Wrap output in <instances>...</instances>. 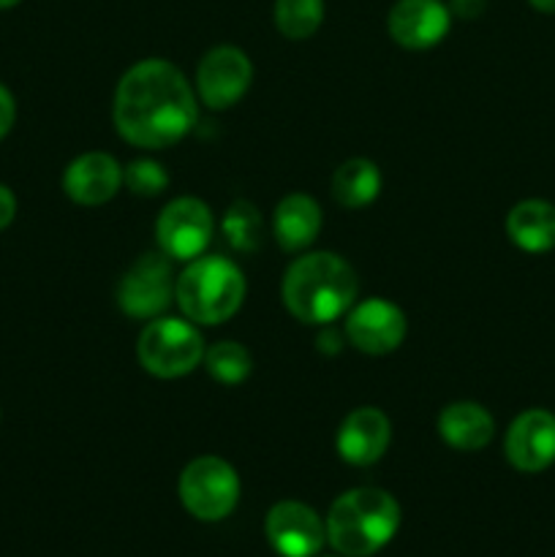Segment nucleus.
<instances>
[{
    "instance_id": "1",
    "label": "nucleus",
    "mask_w": 555,
    "mask_h": 557,
    "mask_svg": "<svg viewBox=\"0 0 555 557\" xmlns=\"http://www.w3.org/2000/svg\"><path fill=\"white\" fill-rule=\"evenodd\" d=\"M199 103L183 71L163 58L131 65L114 90V128L141 150L172 147L194 128Z\"/></svg>"
},
{
    "instance_id": "2",
    "label": "nucleus",
    "mask_w": 555,
    "mask_h": 557,
    "mask_svg": "<svg viewBox=\"0 0 555 557\" xmlns=\"http://www.w3.org/2000/svg\"><path fill=\"white\" fill-rule=\"evenodd\" d=\"M357 272L343 256L319 250L299 256L283 275V305L303 324L326 326L348 313L357 299Z\"/></svg>"
},
{
    "instance_id": "3",
    "label": "nucleus",
    "mask_w": 555,
    "mask_h": 557,
    "mask_svg": "<svg viewBox=\"0 0 555 557\" xmlns=\"http://www.w3.org/2000/svg\"><path fill=\"white\" fill-rule=\"evenodd\" d=\"M326 542L343 557H368L395 539L400 506L386 490L357 487L343 493L326 515Z\"/></svg>"
},
{
    "instance_id": "4",
    "label": "nucleus",
    "mask_w": 555,
    "mask_h": 557,
    "mask_svg": "<svg viewBox=\"0 0 555 557\" xmlns=\"http://www.w3.org/2000/svg\"><path fill=\"white\" fill-rule=\"evenodd\" d=\"M174 299L194 324H223L245 299L243 270L223 256H199L174 283Z\"/></svg>"
},
{
    "instance_id": "5",
    "label": "nucleus",
    "mask_w": 555,
    "mask_h": 557,
    "mask_svg": "<svg viewBox=\"0 0 555 557\" xmlns=\"http://www.w3.org/2000/svg\"><path fill=\"white\" fill-rule=\"evenodd\" d=\"M136 357L141 368L156 379H180L205 362V341L194 321L158 315L141 330Z\"/></svg>"
},
{
    "instance_id": "6",
    "label": "nucleus",
    "mask_w": 555,
    "mask_h": 557,
    "mask_svg": "<svg viewBox=\"0 0 555 557\" xmlns=\"http://www.w3.org/2000/svg\"><path fill=\"white\" fill-rule=\"evenodd\" d=\"M180 500L196 520H226L239 500L237 471L221 457H196L180 473Z\"/></svg>"
},
{
    "instance_id": "7",
    "label": "nucleus",
    "mask_w": 555,
    "mask_h": 557,
    "mask_svg": "<svg viewBox=\"0 0 555 557\" xmlns=\"http://www.w3.org/2000/svg\"><path fill=\"white\" fill-rule=\"evenodd\" d=\"M212 232H215V218H212L210 207L194 196H180V199L169 201L156 223L161 253L174 261H194L205 256Z\"/></svg>"
},
{
    "instance_id": "8",
    "label": "nucleus",
    "mask_w": 555,
    "mask_h": 557,
    "mask_svg": "<svg viewBox=\"0 0 555 557\" xmlns=\"http://www.w3.org/2000/svg\"><path fill=\"white\" fill-rule=\"evenodd\" d=\"M172 259L166 253H141L125 270L118 286V305L134 319H158L174 299Z\"/></svg>"
},
{
    "instance_id": "9",
    "label": "nucleus",
    "mask_w": 555,
    "mask_h": 557,
    "mask_svg": "<svg viewBox=\"0 0 555 557\" xmlns=\"http://www.w3.org/2000/svg\"><path fill=\"white\" fill-rule=\"evenodd\" d=\"M250 82H254V63L243 49L229 44L210 49L196 69V90L201 103L215 112L234 107L248 92Z\"/></svg>"
},
{
    "instance_id": "10",
    "label": "nucleus",
    "mask_w": 555,
    "mask_h": 557,
    "mask_svg": "<svg viewBox=\"0 0 555 557\" xmlns=\"http://www.w3.org/2000/svg\"><path fill=\"white\" fill-rule=\"evenodd\" d=\"M408 330L406 313L395 302L381 297L362 299L351 305L346 315V337L357 351L373 354H392L403 343Z\"/></svg>"
},
{
    "instance_id": "11",
    "label": "nucleus",
    "mask_w": 555,
    "mask_h": 557,
    "mask_svg": "<svg viewBox=\"0 0 555 557\" xmlns=\"http://www.w3.org/2000/svg\"><path fill=\"white\" fill-rule=\"evenodd\" d=\"M267 539L283 557H316L326 542V522L299 500H281L267 511Z\"/></svg>"
},
{
    "instance_id": "12",
    "label": "nucleus",
    "mask_w": 555,
    "mask_h": 557,
    "mask_svg": "<svg viewBox=\"0 0 555 557\" xmlns=\"http://www.w3.org/2000/svg\"><path fill=\"white\" fill-rule=\"evenodd\" d=\"M506 460L522 473H539L555 462V413L544 408L522 411L506 430Z\"/></svg>"
},
{
    "instance_id": "13",
    "label": "nucleus",
    "mask_w": 555,
    "mask_h": 557,
    "mask_svg": "<svg viewBox=\"0 0 555 557\" xmlns=\"http://www.w3.org/2000/svg\"><path fill=\"white\" fill-rule=\"evenodd\" d=\"M452 11L444 0H395L386 14V30L403 49H430L444 41Z\"/></svg>"
},
{
    "instance_id": "14",
    "label": "nucleus",
    "mask_w": 555,
    "mask_h": 557,
    "mask_svg": "<svg viewBox=\"0 0 555 557\" xmlns=\"http://www.w3.org/2000/svg\"><path fill=\"white\" fill-rule=\"evenodd\" d=\"M392 441V422L373 406L354 408L337 428V455L348 466H373L386 455Z\"/></svg>"
},
{
    "instance_id": "15",
    "label": "nucleus",
    "mask_w": 555,
    "mask_h": 557,
    "mask_svg": "<svg viewBox=\"0 0 555 557\" xmlns=\"http://www.w3.org/2000/svg\"><path fill=\"white\" fill-rule=\"evenodd\" d=\"M123 185V166L109 152H85L63 174V190L82 207H98L114 199Z\"/></svg>"
},
{
    "instance_id": "16",
    "label": "nucleus",
    "mask_w": 555,
    "mask_h": 557,
    "mask_svg": "<svg viewBox=\"0 0 555 557\" xmlns=\"http://www.w3.org/2000/svg\"><path fill=\"white\" fill-rule=\"evenodd\" d=\"M321 207L316 205L313 196L308 194H288L278 201L275 215H272V234H275L278 245L288 253L303 250L319 237L321 232Z\"/></svg>"
},
{
    "instance_id": "17",
    "label": "nucleus",
    "mask_w": 555,
    "mask_h": 557,
    "mask_svg": "<svg viewBox=\"0 0 555 557\" xmlns=\"http://www.w3.org/2000/svg\"><path fill=\"white\" fill-rule=\"evenodd\" d=\"M439 433L457 451H479L493 441L495 419L479 403H449L439 417Z\"/></svg>"
},
{
    "instance_id": "18",
    "label": "nucleus",
    "mask_w": 555,
    "mask_h": 557,
    "mask_svg": "<svg viewBox=\"0 0 555 557\" xmlns=\"http://www.w3.org/2000/svg\"><path fill=\"white\" fill-rule=\"evenodd\" d=\"M506 234L526 253H547L555 248V205L526 199L506 215Z\"/></svg>"
},
{
    "instance_id": "19",
    "label": "nucleus",
    "mask_w": 555,
    "mask_h": 557,
    "mask_svg": "<svg viewBox=\"0 0 555 557\" xmlns=\"http://www.w3.org/2000/svg\"><path fill=\"white\" fill-rule=\"evenodd\" d=\"M379 190L381 172L368 158H351V161L341 163L332 177V196L337 205L348 207V210L368 207L379 196Z\"/></svg>"
},
{
    "instance_id": "20",
    "label": "nucleus",
    "mask_w": 555,
    "mask_h": 557,
    "mask_svg": "<svg viewBox=\"0 0 555 557\" xmlns=\"http://www.w3.org/2000/svg\"><path fill=\"white\" fill-rule=\"evenodd\" d=\"M272 20L288 41H305L324 22V0H275Z\"/></svg>"
},
{
    "instance_id": "21",
    "label": "nucleus",
    "mask_w": 555,
    "mask_h": 557,
    "mask_svg": "<svg viewBox=\"0 0 555 557\" xmlns=\"http://www.w3.org/2000/svg\"><path fill=\"white\" fill-rule=\"evenodd\" d=\"M221 228L226 234V243L239 253H254L264 243V218H261L259 207L245 199H237L229 207Z\"/></svg>"
},
{
    "instance_id": "22",
    "label": "nucleus",
    "mask_w": 555,
    "mask_h": 557,
    "mask_svg": "<svg viewBox=\"0 0 555 557\" xmlns=\"http://www.w3.org/2000/svg\"><path fill=\"white\" fill-rule=\"evenodd\" d=\"M205 368L207 373L215 381H221V384L237 386L250 375L254 359H250L248 348H245L243 343L221 341L215 343L210 351H205Z\"/></svg>"
},
{
    "instance_id": "23",
    "label": "nucleus",
    "mask_w": 555,
    "mask_h": 557,
    "mask_svg": "<svg viewBox=\"0 0 555 557\" xmlns=\"http://www.w3.org/2000/svg\"><path fill=\"white\" fill-rule=\"evenodd\" d=\"M123 183L134 196H158L169 185V174L158 161L139 158L123 169Z\"/></svg>"
},
{
    "instance_id": "24",
    "label": "nucleus",
    "mask_w": 555,
    "mask_h": 557,
    "mask_svg": "<svg viewBox=\"0 0 555 557\" xmlns=\"http://www.w3.org/2000/svg\"><path fill=\"white\" fill-rule=\"evenodd\" d=\"M14 120H16L14 96H11L9 87L0 82V139H5V136H9V131L14 128Z\"/></svg>"
},
{
    "instance_id": "25",
    "label": "nucleus",
    "mask_w": 555,
    "mask_h": 557,
    "mask_svg": "<svg viewBox=\"0 0 555 557\" xmlns=\"http://www.w3.org/2000/svg\"><path fill=\"white\" fill-rule=\"evenodd\" d=\"M452 16H460V20H477L488 9V0H449Z\"/></svg>"
},
{
    "instance_id": "26",
    "label": "nucleus",
    "mask_w": 555,
    "mask_h": 557,
    "mask_svg": "<svg viewBox=\"0 0 555 557\" xmlns=\"http://www.w3.org/2000/svg\"><path fill=\"white\" fill-rule=\"evenodd\" d=\"M14 215H16L14 194H11V188H5V185L0 183V232L14 221Z\"/></svg>"
},
{
    "instance_id": "27",
    "label": "nucleus",
    "mask_w": 555,
    "mask_h": 557,
    "mask_svg": "<svg viewBox=\"0 0 555 557\" xmlns=\"http://www.w3.org/2000/svg\"><path fill=\"white\" fill-rule=\"evenodd\" d=\"M528 3L542 14H555V0H528Z\"/></svg>"
},
{
    "instance_id": "28",
    "label": "nucleus",
    "mask_w": 555,
    "mask_h": 557,
    "mask_svg": "<svg viewBox=\"0 0 555 557\" xmlns=\"http://www.w3.org/2000/svg\"><path fill=\"white\" fill-rule=\"evenodd\" d=\"M16 3H22V0H0V9H14Z\"/></svg>"
},
{
    "instance_id": "29",
    "label": "nucleus",
    "mask_w": 555,
    "mask_h": 557,
    "mask_svg": "<svg viewBox=\"0 0 555 557\" xmlns=\"http://www.w3.org/2000/svg\"><path fill=\"white\" fill-rule=\"evenodd\" d=\"M332 557H335V555H332Z\"/></svg>"
}]
</instances>
